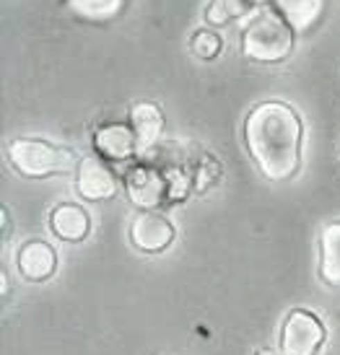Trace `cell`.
Listing matches in <instances>:
<instances>
[{
    "mask_svg": "<svg viewBox=\"0 0 340 355\" xmlns=\"http://www.w3.org/2000/svg\"><path fill=\"white\" fill-rule=\"evenodd\" d=\"M301 138L304 128L299 114L283 101H262L244 119L247 150L273 182L291 179L299 171Z\"/></svg>",
    "mask_w": 340,
    "mask_h": 355,
    "instance_id": "1",
    "label": "cell"
},
{
    "mask_svg": "<svg viewBox=\"0 0 340 355\" xmlns=\"http://www.w3.org/2000/svg\"><path fill=\"white\" fill-rule=\"evenodd\" d=\"M294 52V26L275 8H262L241 31V55L255 62H283Z\"/></svg>",
    "mask_w": 340,
    "mask_h": 355,
    "instance_id": "2",
    "label": "cell"
},
{
    "mask_svg": "<svg viewBox=\"0 0 340 355\" xmlns=\"http://www.w3.org/2000/svg\"><path fill=\"white\" fill-rule=\"evenodd\" d=\"M8 156L10 166L19 174L31 179H44L55 177V174H68L73 166L78 164L76 153L70 148H58L47 140L40 138H16L8 143Z\"/></svg>",
    "mask_w": 340,
    "mask_h": 355,
    "instance_id": "3",
    "label": "cell"
},
{
    "mask_svg": "<svg viewBox=\"0 0 340 355\" xmlns=\"http://www.w3.org/2000/svg\"><path fill=\"white\" fill-rule=\"evenodd\" d=\"M328 340V329L314 311L294 309L280 327V355H317Z\"/></svg>",
    "mask_w": 340,
    "mask_h": 355,
    "instance_id": "4",
    "label": "cell"
},
{
    "mask_svg": "<svg viewBox=\"0 0 340 355\" xmlns=\"http://www.w3.org/2000/svg\"><path fill=\"white\" fill-rule=\"evenodd\" d=\"M130 241L138 252L146 254H159L174 241V226L167 216L146 210L133 218L130 223Z\"/></svg>",
    "mask_w": 340,
    "mask_h": 355,
    "instance_id": "5",
    "label": "cell"
},
{
    "mask_svg": "<svg viewBox=\"0 0 340 355\" xmlns=\"http://www.w3.org/2000/svg\"><path fill=\"white\" fill-rule=\"evenodd\" d=\"M125 187H128V195H130L133 202L143 210H153V207L164 205L167 200H171V184L156 168L148 166L133 168L125 177Z\"/></svg>",
    "mask_w": 340,
    "mask_h": 355,
    "instance_id": "6",
    "label": "cell"
},
{
    "mask_svg": "<svg viewBox=\"0 0 340 355\" xmlns=\"http://www.w3.org/2000/svg\"><path fill=\"white\" fill-rule=\"evenodd\" d=\"M76 187H78V195L83 200L101 202V200L114 198L117 179L101 158H83V161H78V171H76Z\"/></svg>",
    "mask_w": 340,
    "mask_h": 355,
    "instance_id": "7",
    "label": "cell"
},
{
    "mask_svg": "<svg viewBox=\"0 0 340 355\" xmlns=\"http://www.w3.org/2000/svg\"><path fill=\"white\" fill-rule=\"evenodd\" d=\"M16 265H19V272L24 280H29V283H44L58 270V254H55V249L47 241L31 239V241H26L19 249Z\"/></svg>",
    "mask_w": 340,
    "mask_h": 355,
    "instance_id": "8",
    "label": "cell"
},
{
    "mask_svg": "<svg viewBox=\"0 0 340 355\" xmlns=\"http://www.w3.org/2000/svg\"><path fill=\"white\" fill-rule=\"evenodd\" d=\"M50 228L60 241L80 244L91 234V218L86 207L76 205V202H62V205L52 207Z\"/></svg>",
    "mask_w": 340,
    "mask_h": 355,
    "instance_id": "9",
    "label": "cell"
},
{
    "mask_svg": "<svg viewBox=\"0 0 340 355\" xmlns=\"http://www.w3.org/2000/svg\"><path fill=\"white\" fill-rule=\"evenodd\" d=\"M94 148L99 150L104 158L125 161L138 150V135H135L133 125L112 122V125H104L94 132Z\"/></svg>",
    "mask_w": 340,
    "mask_h": 355,
    "instance_id": "10",
    "label": "cell"
},
{
    "mask_svg": "<svg viewBox=\"0 0 340 355\" xmlns=\"http://www.w3.org/2000/svg\"><path fill=\"white\" fill-rule=\"evenodd\" d=\"M320 277L332 288H340V220L325 226L320 236Z\"/></svg>",
    "mask_w": 340,
    "mask_h": 355,
    "instance_id": "11",
    "label": "cell"
},
{
    "mask_svg": "<svg viewBox=\"0 0 340 355\" xmlns=\"http://www.w3.org/2000/svg\"><path fill=\"white\" fill-rule=\"evenodd\" d=\"M130 119L133 130L138 135V148H148L159 140L161 130H164V114H161V109L156 104H151V101L135 104L130 112Z\"/></svg>",
    "mask_w": 340,
    "mask_h": 355,
    "instance_id": "12",
    "label": "cell"
},
{
    "mask_svg": "<svg viewBox=\"0 0 340 355\" xmlns=\"http://www.w3.org/2000/svg\"><path fill=\"white\" fill-rule=\"evenodd\" d=\"M273 6L294 29H309L322 10V0H273Z\"/></svg>",
    "mask_w": 340,
    "mask_h": 355,
    "instance_id": "13",
    "label": "cell"
},
{
    "mask_svg": "<svg viewBox=\"0 0 340 355\" xmlns=\"http://www.w3.org/2000/svg\"><path fill=\"white\" fill-rule=\"evenodd\" d=\"M268 0H210L208 10H205V21L210 26H223L229 21H237L247 16L257 6H265Z\"/></svg>",
    "mask_w": 340,
    "mask_h": 355,
    "instance_id": "14",
    "label": "cell"
},
{
    "mask_svg": "<svg viewBox=\"0 0 340 355\" xmlns=\"http://www.w3.org/2000/svg\"><path fill=\"white\" fill-rule=\"evenodd\" d=\"M190 50H192V55H195V58H201V60L219 58L221 37L216 34V31H210V29L195 31V34H192V40H190Z\"/></svg>",
    "mask_w": 340,
    "mask_h": 355,
    "instance_id": "15",
    "label": "cell"
},
{
    "mask_svg": "<svg viewBox=\"0 0 340 355\" xmlns=\"http://www.w3.org/2000/svg\"><path fill=\"white\" fill-rule=\"evenodd\" d=\"M117 0H73V6L80 10H86V13H104V10H110Z\"/></svg>",
    "mask_w": 340,
    "mask_h": 355,
    "instance_id": "16",
    "label": "cell"
},
{
    "mask_svg": "<svg viewBox=\"0 0 340 355\" xmlns=\"http://www.w3.org/2000/svg\"><path fill=\"white\" fill-rule=\"evenodd\" d=\"M0 220H3V226H6V234H3V236L8 239L10 236V218H8V210H6V207L0 210Z\"/></svg>",
    "mask_w": 340,
    "mask_h": 355,
    "instance_id": "17",
    "label": "cell"
},
{
    "mask_svg": "<svg viewBox=\"0 0 340 355\" xmlns=\"http://www.w3.org/2000/svg\"><path fill=\"white\" fill-rule=\"evenodd\" d=\"M257 355H275L273 350H268V347H262V350H257Z\"/></svg>",
    "mask_w": 340,
    "mask_h": 355,
    "instance_id": "18",
    "label": "cell"
}]
</instances>
